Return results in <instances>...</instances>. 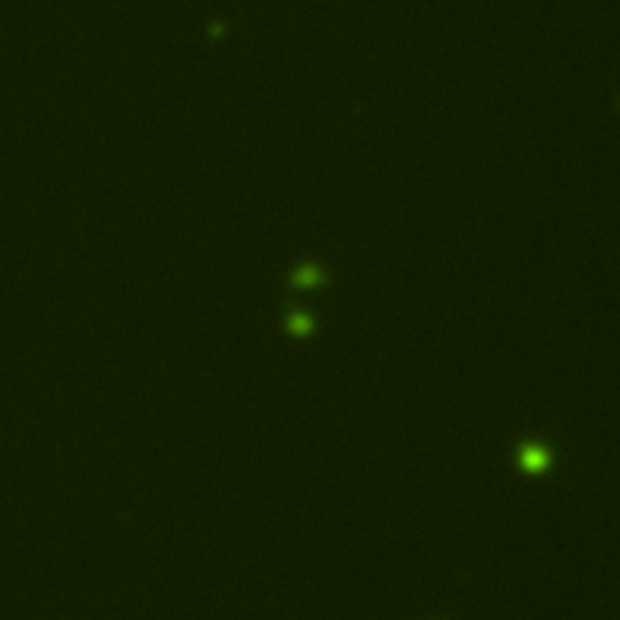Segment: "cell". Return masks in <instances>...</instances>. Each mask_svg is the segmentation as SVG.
I'll use <instances>...</instances> for the list:
<instances>
[{"mask_svg": "<svg viewBox=\"0 0 620 620\" xmlns=\"http://www.w3.org/2000/svg\"><path fill=\"white\" fill-rule=\"evenodd\" d=\"M318 284H325V277H323V272H320L318 267H313V264H310V267H303V269H298L296 274H293V286H318Z\"/></svg>", "mask_w": 620, "mask_h": 620, "instance_id": "7a4b0ae2", "label": "cell"}, {"mask_svg": "<svg viewBox=\"0 0 620 620\" xmlns=\"http://www.w3.org/2000/svg\"><path fill=\"white\" fill-rule=\"evenodd\" d=\"M288 332L293 334H310L313 332V318L308 313H301V310H293L291 315H288Z\"/></svg>", "mask_w": 620, "mask_h": 620, "instance_id": "3957f363", "label": "cell"}, {"mask_svg": "<svg viewBox=\"0 0 620 620\" xmlns=\"http://www.w3.org/2000/svg\"><path fill=\"white\" fill-rule=\"evenodd\" d=\"M436 620H453L451 615H441V618H436Z\"/></svg>", "mask_w": 620, "mask_h": 620, "instance_id": "277c9868", "label": "cell"}, {"mask_svg": "<svg viewBox=\"0 0 620 620\" xmlns=\"http://www.w3.org/2000/svg\"><path fill=\"white\" fill-rule=\"evenodd\" d=\"M514 463H516V468L523 475H531V477L548 475L555 468V448L550 441L538 439V436L523 439L514 448Z\"/></svg>", "mask_w": 620, "mask_h": 620, "instance_id": "6da1fadb", "label": "cell"}]
</instances>
